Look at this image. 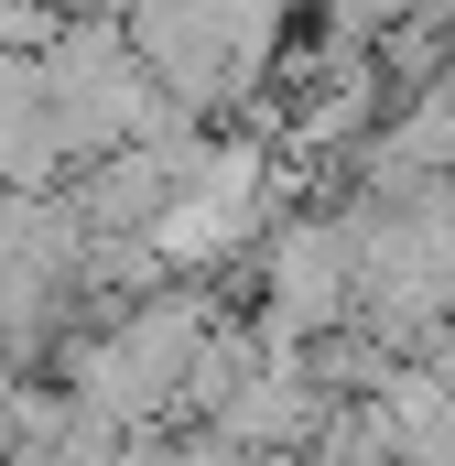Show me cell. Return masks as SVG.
I'll return each mask as SVG.
<instances>
[{
    "label": "cell",
    "mask_w": 455,
    "mask_h": 466,
    "mask_svg": "<svg viewBox=\"0 0 455 466\" xmlns=\"http://www.w3.org/2000/svg\"><path fill=\"white\" fill-rule=\"evenodd\" d=\"M44 11H55V22H98V0H44Z\"/></svg>",
    "instance_id": "cell-1"
}]
</instances>
